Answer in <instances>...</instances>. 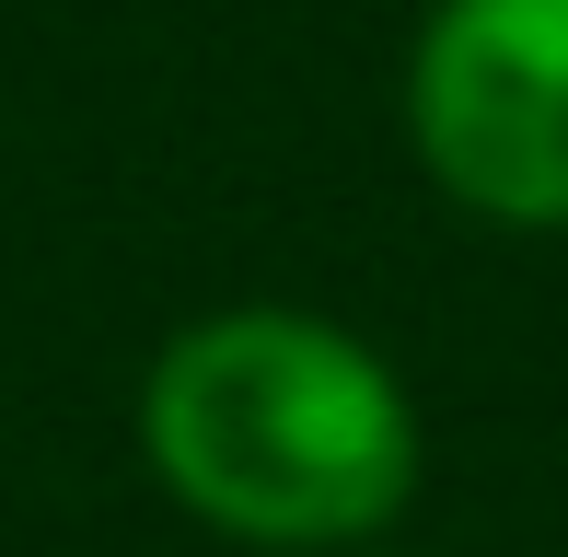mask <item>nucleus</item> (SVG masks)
Wrapping results in <instances>:
<instances>
[{"mask_svg":"<svg viewBox=\"0 0 568 557\" xmlns=\"http://www.w3.org/2000/svg\"><path fill=\"white\" fill-rule=\"evenodd\" d=\"M140 453L174 512L232 546H372L418 488V407L395 361L337 314L232 302L163 337L140 384Z\"/></svg>","mask_w":568,"mask_h":557,"instance_id":"obj_1","label":"nucleus"},{"mask_svg":"<svg viewBox=\"0 0 568 557\" xmlns=\"http://www.w3.org/2000/svg\"><path fill=\"white\" fill-rule=\"evenodd\" d=\"M406 140L453 210L568 233V0H442L406 47Z\"/></svg>","mask_w":568,"mask_h":557,"instance_id":"obj_2","label":"nucleus"}]
</instances>
